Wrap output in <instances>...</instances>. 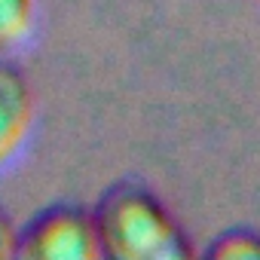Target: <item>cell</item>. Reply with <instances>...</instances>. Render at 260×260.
Masks as SVG:
<instances>
[{"label": "cell", "mask_w": 260, "mask_h": 260, "mask_svg": "<svg viewBox=\"0 0 260 260\" xmlns=\"http://www.w3.org/2000/svg\"><path fill=\"white\" fill-rule=\"evenodd\" d=\"M101 257L110 260H187L193 254L184 230L141 184H113L95 205Z\"/></svg>", "instance_id": "obj_1"}, {"label": "cell", "mask_w": 260, "mask_h": 260, "mask_svg": "<svg viewBox=\"0 0 260 260\" xmlns=\"http://www.w3.org/2000/svg\"><path fill=\"white\" fill-rule=\"evenodd\" d=\"M22 260H95L101 257L95 217L83 205H52L19 230Z\"/></svg>", "instance_id": "obj_2"}, {"label": "cell", "mask_w": 260, "mask_h": 260, "mask_svg": "<svg viewBox=\"0 0 260 260\" xmlns=\"http://www.w3.org/2000/svg\"><path fill=\"white\" fill-rule=\"evenodd\" d=\"M34 122V92L28 77L0 58V169L10 166L28 141Z\"/></svg>", "instance_id": "obj_3"}, {"label": "cell", "mask_w": 260, "mask_h": 260, "mask_svg": "<svg viewBox=\"0 0 260 260\" xmlns=\"http://www.w3.org/2000/svg\"><path fill=\"white\" fill-rule=\"evenodd\" d=\"M34 28V0H0V52L28 40Z\"/></svg>", "instance_id": "obj_4"}, {"label": "cell", "mask_w": 260, "mask_h": 260, "mask_svg": "<svg viewBox=\"0 0 260 260\" xmlns=\"http://www.w3.org/2000/svg\"><path fill=\"white\" fill-rule=\"evenodd\" d=\"M205 257L211 260H223V257H233V260H257L260 257V233L254 230H230V233H220Z\"/></svg>", "instance_id": "obj_5"}, {"label": "cell", "mask_w": 260, "mask_h": 260, "mask_svg": "<svg viewBox=\"0 0 260 260\" xmlns=\"http://www.w3.org/2000/svg\"><path fill=\"white\" fill-rule=\"evenodd\" d=\"M16 248H19V230L13 223V217L0 208V260L16 257Z\"/></svg>", "instance_id": "obj_6"}]
</instances>
